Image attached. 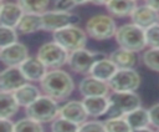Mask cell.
Segmentation results:
<instances>
[{
	"label": "cell",
	"instance_id": "8992f818",
	"mask_svg": "<svg viewBox=\"0 0 159 132\" xmlns=\"http://www.w3.org/2000/svg\"><path fill=\"white\" fill-rule=\"evenodd\" d=\"M109 108L107 112L108 117L125 116L130 111L142 106L140 96L137 92H111L108 95Z\"/></svg>",
	"mask_w": 159,
	"mask_h": 132
},
{
	"label": "cell",
	"instance_id": "d6a6232c",
	"mask_svg": "<svg viewBox=\"0 0 159 132\" xmlns=\"http://www.w3.org/2000/svg\"><path fill=\"white\" fill-rule=\"evenodd\" d=\"M78 132H107L104 127L103 121H97V120H87L82 125H80Z\"/></svg>",
	"mask_w": 159,
	"mask_h": 132
},
{
	"label": "cell",
	"instance_id": "9a60e30c",
	"mask_svg": "<svg viewBox=\"0 0 159 132\" xmlns=\"http://www.w3.org/2000/svg\"><path fill=\"white\" fill-rule=\"evenodd\" d=\"M24 10L16 1H1L0 5V26L15 27L24 15Z\"/></svg>",
	"mask_w": 159,
	"mask_h": 132
},
{
	"label": "cell",
	"instance_id": "52a82bcc",
	"mask_svg": "<svg viewBox=\"0 0 159 132\" xmlns=\"http://www.w3.org/2000/svg\"><path fill=\"white\" fill-rule=\"evenodd\" d=\"M36 56L43 62V65L48 70H55L67 65L70 52L66 49H63L60 44H57L55 40H52L43 42L37 49Z\"/></svg>",
	"mask_w": 159,
	"mask_h": 132
},
{
	"label": "cell",
	"instance_id": "836d02e7",
	"mask_svg": "<svg viewBox=\"0 0 159 132\" xmlns=\"http://www.w3.org/2000/svg\"><path fill=\"white\" fill-rule=\"evenodd\" d=\"M87 2H89V0H56L55 1V10L71 11L76 6L84 5Z\"/></svg>",
	"mask_w": 159,
	"mask_h": 132
},
{
	"label": "cell",
	"instance_id": "4316f807",
	"mask_svg": "<svg viewBox=\"0 0 159 132\" xmlns=\"http://www.w3.org/2000/svg\"><path fill=\"white\" fill-rule=\"evenodd\" d=\"M16 2L21 6L24 12L30 14H43L50 5V0H16Z\"/></svg>",
	"mask_w": 159,
	"mask_h": 132
},
{
	"label": "cell",
	"instance_id": "6da1fadb",
	"mask_svg": "<svg viewBox=\"0 0 159 132\" xmlns=\"http://www.w3.org/2000/svg\"><path fill=\"white\" fill-rule=\"evenodd\" d=\"M40 88L43 95H47L56 101H63L73 92L75 81L72 76L62 68L48 70L45 77L40 81Z\"/></svg>",
	"mask_w": 159,
	"mask_h": 132
},
{
	"label": "cell",
	"instance_id": "8fae6325",
	"mask_svg": "<svg viewBox=\"0 0 159 132\" xmlns=\"http://www.w3.org/2000/svg\"><path fill=\"white\" fill-rule=\"evenodd\" d=\"M29 57V49L22 42H15L0 49V61L6 67L20 66Z\"/></svg>",
	"mask_w": 159,
	"mask_h": 132
},
{
	"label": "cell",
	"instance_id": "cb8c5ba5",
	"mask_svg": "<svg viewBox=\"0 0 159 132\" xmlns=\"http://www.w3.org/2000/svg\"><path fill=\"white\" fill-rule=\"evenodd\" d=\"M21 106L15 98L12 92H1L0 91V118H11L14 117Z\"/></svg>",
	"mask_w": 159,
	"mask_h": 132
},
{
	"label": "cell",
	"instance_id": "5b68a950",
	"mask_svg": "<svg viewBox=\"0 0 159 132\" xmlns=\"http://www.w3.org/2000/svg\"><path fill=\"white\" fill-rule=\"evenodd\" d=\"M52 36H53V40L57 44H60L63 49H66L70 54L81 49H86V45L88 41V35L86 30L81 29L77 25L63 27L53 32Z\"/></svg>",
	"mask_w": 159,
	"mask_h": 132
},
{
	"label": "cell",
	"instance_id": "ffe728a7",
	"mask_svg": "<svg viewBox=\"0 0 159 132\" xmlns=\"http://www.w3.org/2000/svg\"><path fill=\"white\" fill-rule=\"evenodd\" d=\"M15 98L17 100L19 105L21 107H27L30 106L32 102H35L41 95H42V91L40 87L35 86L34 83H30V82H26L25 85H22L21 87H19L16 91L12 92Z\"/></svg>",
	"mask_w": 159,
	"mask_h": 132
},
{
	"label": "cell",
	"instance_id": "4dcf8cb0",
	"mask_svg": "<svg viewBox=\"0 0 159 132\" xmlns=\"http://www.w3.org/2000/svg\"><path fill=\"white\" fill-rule=\"evenodd\" d=\"M17 34L15 27L0 26V49L17 42Z\"/></svg>",
	"mask_w": 159,
	"mask_h": 132
},
{
	"label": "cell",
	"instance_id": "2e32d148",
	"mask_svg": "<svg viewBox=\"0 0 159 132\" xmlns=\"http://www.w3.org/2000/svg\"><path fill=\"white\" fill-rule=\"evenodd\" d=\"M60 116L65 117V118H67V120H70V121H72L77 125H82L89 117L82 100L81 101L70 100V101L65 102L60 107Z\"/></svg>",
	"mask_w": 159,
	"mask_h": 132
},
{
	"label": "cell",
	"instance_id": "484cf974",
	"mask_svg": "<svg viewBox=\"0 0 159 132\" xmlns=\"http://www.w3.org/2000/svg\"><path fill=\"white\" fill-rule=\"evenodd\" d=\"M140 61L148 70L159 72V47H148L144 50Z\"/></svg>",
	"mask_w": 159,
	"mask_h": 132
},
{
	"label": "cell",
	"instance_id": "7a4b0ae2",
	"mask_svg": "<svg viewBox=\"0 0 159 132\" xmlns=\"http://www.w3.org/2000/svg\"><path fill=\"white\" fill-rule=\"evenodd\" d=\"M114 39L119 47H123L134 52L144 51V49L147 47L144 29L137 26L133 22L120 25L117 29Z\"/></svg>",
	"mask_w": 159,
	"mask_h": 132
},
{
	"label": "cell",
	"instance_id": "f546056e",
	"mask_svg": "<svg viewBox=\"0 0 159 132\" xmlns=\"http://www.w3.org/2000/svg\"><path fill=\"white\" fill-rule=\"evenodd\" d=\"M50 130H51V132H78L80 125H77L65 117L58 116L56 120H53L51 122Z\"/></svg>",
	"mask_w": 159,
	"mask_h": 132
},
{
	"label": "cell",
	"instance_id": "7402d4cb",
	"mask_svg": "<svg viewBox=\"0 0 159 132\" xmlns=\"http://www.w3.org/2000/svg\"><path fill=\"white\" fill-rule=\"evenodd\" d=\"M117 66L112 62V60L108 57V56H104L102 59H99L92 67L89 75L96 77V78H99L102 81H106L108 82L112 76L117 72Z\"/></svg>",
	"mask_w": 159,
	"mask_h": 132
},
{
	"label": "cell",
	"instance_id": "44dd1931",
	"mask_svg": "<svg viewBox=\"0 0 159 132\" xmlns=\"http://www.w3.org/2000/svg\"><path fill=\"white\" fill-rule=\"evenodd\" d=\"M16 30L19 34L29 35L35 34L40 30H42V15L41 14H30L25 12L19 21Z\"/></svg>",
	"mask_w": 159,
	"mask_h": 132
},
{
	"label": "cell",
	"instance_id": "83f0119b",
	"mask_svg": "<svg viewBox=\"0 0 159 132\" xmlns=\"http://www.w3.org/2000/svg\"><path fill=\"white\" fill-rule=\"evenodd\" d=\"M42 125L43 123L26 116L15 122V132H43Z\"/></svg>",
	"mask_w": 159,
	"mask_h": 132
},
{
	"label": "cell",
	"instance_id": "d4e9b609",
	"mask_svg": "<svg viewBox=\"0 0 159 132\" xmlns=\"http://www.w3.org/2000/svg\"><path fill=\"white\" fill-rule=\"evenodd\" d=\"M127 122L129 123L132 130H138V128H144L150 126V120H149V111L144 107H138L125 116Z\"/></svg>",
	"mask_w": 159,
	"mask_h": 132
},
{
	"label": "cell",
	"instance_id": "b9f144b4",
	"mask_svg": "<svg viewBox=\"0 0 159 132\" xmlns=\"http://www.w3.org/2000/svg\"><path fill=\"white\" fill-rule=\"evenodd\" d=\"M135 1H138V0H135Z\"/></svg>",
	"mask_w": 159,
	"mask_h": 132
},
{
	"label": "cell",
	"instance_id": "e575fe53",
	"mask_svg": "<svg viewBox=\"0 0 159 132\" xmlns=\"http://www.w3.org/2000/svg\"><path fill=\"white\" fill-rule=\"evenodd\" d=\"M149 111V120H150V126L154 128H159V102L154 103Z\"/></svg>",
	"mask_w": 159,
	"mask_h": 132
},
{
	"label": "cell",
	"instance_id": "60d3db41",
	"mask_svg": "<svg viewBox=\"0 0 159 132\" xmlns=\"http://www.w3.org/2000/svg\"><path fill=\"white\" fill-rule=\"evenodd\" d=\"M1 1H6V0H1Z\"/></svg>",
	"mask_w": 159,
	"mask_h": 132
},
{
	"label": "cell",
	"instance_id": "ac0fdd59",
	"mask_svg": "<svg viewBox=\"0 0 159 132\" xmlns=\"http://www.w3.org/2000/svg\"><path fill=\"white\" fill-rule=\"evenodd\" d=\"M108 57L112 60V62L117 66L118 70L120 68H134L139 61L138 57V52L123 49V47H118L116 50H113Z\"/></svg>",
	"mask_w": 159,
	"mask_h": 132
},
{
	"label": "cell",
	"instance_id": "f35d334b",
	"mask_svg": "<svg viewBox=\"0 0 159 132\" xmlns=\"http://www.w3.org/2000/svg\"><path fill=\"white\" fill-rule=\"evenodd\" d=\"M132 132H155L152 127H144V128H138V130H132Z\"/></svg>",
	"mask_w": 159,
	"mask_h": 132
},
{
	"label": "cell",
	"instance_id": "f1b7e54d",
	"mask_svg": "<svg viewBox=\"0 0 159 132\" xmlns=\"http://www.w3.org/2000/svg\"><path fill=\"white\" fill-rule=\"evenodd\" d=\"M103 122H104V127L107 132H132V128L124 116L108 117Z\"/></svg>",
	"mask_w": 159,
	"mask_h": 132
},
{
	"label": "cell",
	"instance_id": "603a6c76",
	"mask_svg": "<svg viewBox=\"0 0 159 132\" xmlns=\"http://www.w3.org/2000/svg\"><path fill=\"white\" fill-rule=\"evenodd\" d=\"M138 6L135 0H109L106 5V9L111 16L116 17H127L132 15L134 9Z\"/></svg>",
	"mask_w": 159,
	"mask_h": 132
},
{
	"label": "cell",
	"instance_id": "7c38bea8",
	"mask_svg": "<svg viewBox=\"0 0 159 132\" xmlns=\"http://www.w3.org/2000/svg\"><path fill=\"white\" fill-rule=\"evenodd\" d=\"M29 82L24 76L19 66L5 67L0 73V91L1 92H14L22 85Z\"/></svg>",
	"mask_w": 159,
	"mask_h": 132
},
{
	"label": "cell",
	"instance_id": "1f68e13d",
	"mask_svg": "<svg viewBox=\"0 0 159 132\" xmlns=\"http://www.w3.org/2000/svg\"><path fill=\"white\" fill-rule=\"evenodd\" d=\"M144 32L147 47H159V22L147 27Z\"/></svg>",
	"mask_w": 159,
	"mask_h": 132
},
{
	"label": "cell",
	"instance_id": "4fadbf2b",
	"mask_svg": "<svg viewBox=\"0 0 159 132\" xmlns=\"http://www.w3.org/2000/svg\"><path fill=\"white\" fill-rule=\"evenodd\" d=\"M78 92L82 97H91V96H108L109 95V85L106 81L96 78L91 75H87L81 78L78 82Z\"/></svg>",
	"mask_w": 159,
	"mask_h": 132
},
{
	"label": "cell",
	"instance_id": "ab89813d",
	"mask_svg": "<svg viewBox=\"0 0 159 132\" xmlns=\"http://www.w3.org/2000/svg\"><path fill=\"white\" fill-rule=\"evenodd\" d=\"M155 132H159V128H157V131H155Z\"/></svg>",
	"mask_w": 159,
	"mask_h": 132
},
{
	"label": "cell",
	"instance_id": "ba28073f",
	"mask_svg": "<svg viewBox=\"0 0 159 132\" xmlns=\"http://www.w3.org/2000/svg\"><path fill=\"white\" fill-rule=\"evenodd\" d=\"M107 55H104L103 52H98V51H91L88 49H81L77 50L75 52L70 54L68 57V67L71 71H73L75 73L78 75H89L93 65L102 57H104Z\"/></svg>",
	"mask_w": 159,
	"mask_h": 132
},
{
	"label": "cell",
	"instance_id": "74e56055",
	"mask_svg": "<svg viewBox=\"0 0 159 132\" xmlns=\"http://www.w3.org/2000/svg\"><path fill=\"white\" fill-rule=\"evenodd\" d=\"M108 1H109V0H89L91 4H93V5H99V6H101V5H104V6H106V5L108 4Z\"/></svg>",
	"mask_w": 159,
	"mask_h": 132
},
{
	"label": "cell",
	"instance_id": "277c9868",
	"mask_svg": "<svg viewBox=\"0 0 159 132\" xmlns=\"http://www.w3.org/2000/svg\"><path fill=\"white\" fill-rule=\"evenodd\" d=\"M60 107L58 101L42 93L35 102L25 108V113L27 117H31L41 123H51L60 116Z\"/></svg>",
	"mask_w": 159,
	"mask_h": 132
},
{
	"label": "cell",
	"instance_id": "e0dca14e",
	"mask_svg": "<svg viewBox=\"0 0 159 132\" xmlns=\"http://www.w3.org/2000/svg\"><path fill=\"white\" fill-rule=\"evenodd\" d=\"M130 20L133 24L145 30L147 27L159 22V12L155 11L149 5L142 4L134 9V11L130 15Z\"/></svg>",
	"mask_w": 159,
	"mask_h": 132
},
{
	"label": "cell",
	"instance_id": "8d00e7d4",
	"mask_svg": "<svg viewBox=\"0 0 159 132\" xmlns=\"http://www.w3.org/2000/svg\"><path fill=\"white\" fill-rule=\"evenodd\" d=\"M144 4L149 5V6L153 7L155 11L159 12V0H144Z\"/></svg>",
	"mask_w": 159,
	"mask_h": 132
},
{
	"label": "cell",
	"instance_id": "d6986e66",
	"mask_svg": "<svg viewBox=\"0 0 159 132\" xmlns=\"http://www.w3.org/2000/svg\"><path fill=\"white\" fill-rule=\"evenodd\" d=\"M82 102L86 107V111L89 117L97 118L99 116L107 115L109 108V98L108 96H91L83 97Z\"/></svg>",
	"mask_w": 159,
	"mask_h": 132
},
{
	"label": "cell",
	"instance_id": "3957f363",
	"mask_svg": "<svg viewBox=\"0 0 159 132\" xmlns=\"http://www.w3.org/2000/svg\"><path fill=\"white\" fill-rule=\"evenodd\" d=\"M117 24L109 14H96L86 21L84 30L89 39L104 41L114 37L117 32Z\"/></svg>",
	"mask_w": 159,
	"mask_h": 132
},
{
	"label": "cell",
	"instance_id": "5bb4252c",
	"mask_svg": "<svg viewBox=\"0 0 159 132\" xmlns=\"http://www.w3.org/2000/svg\"><path fill=\"white\" fill-rule=\"evenodd\" d=\"M19 67L29 82H40L48 71L37 56H29Z\"/></svg>",
	"mask_w": 159,
	"mask_h": 132
},
{
	"label": "cell",
	"instance_id": "9c48e42d",
	"mask_svg": "<svg viewBox=\"0 0 159 132\" xmlns=\"http://www.w3.org/2000/svg\"><path fill=\"white\" fill-rule=\"evenodd\" d=\"M41 15H42V30L52 34L63 27L77 25L81 21V17L71 11H60L53 9V10H47Z\"/></svg>",
	"mask_w": 159,
	"mask_h": 132
},
{
	"label": "cell",
	"instance_id": "d590c367",
	"mask_svg": "<svg viewBox=\"0 0 159 132\" xmlns=\"http://www.w3.org/2000/svg\"><path fill=\"white\" fill-rule=\"evenodd\" d=\"M0 132H15V122L11 118H0Z\"/></svg>",
	"mask_w": 159,
	"mask_h": 132
},
{
	"label": "cell",
	"instance_id": "30bf717a",
	"mask_svg": "<svg viewBox=\"0 0 159 132\" xmlns=\"http://www.w3.org/2000/svg\"><path fill=\"white\" fill-rule=\"evenodd\" d=\"M142 83L139 72L135 68H120L108 81L111 92H135Z\"/></svg>",
	"mask_w": 159,
	"mask_h": 132
}]
</instances>
